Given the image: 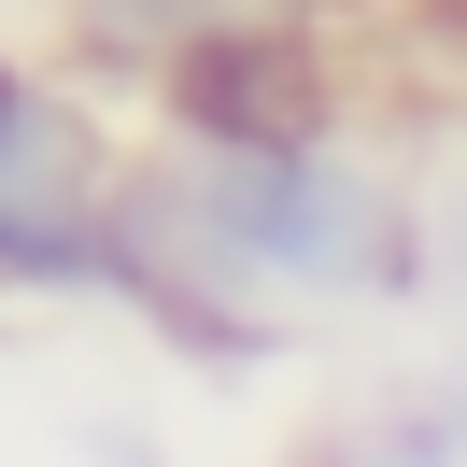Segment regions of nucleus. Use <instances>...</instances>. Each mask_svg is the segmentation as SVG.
Here are the masks:
<instances>
[{"instance_id":"obj_1","label":"nucleus","mask_w":467,"mask_h":467,"mask_svg":"<svg viewBox=\"0 0 467 467\" xmlns=\"http://www.w3.org/2000/svg\"><path fill=\"white\" fill-rule=\"evenodd\" d=\"M156 213L241 312H269V297H410L425 284V213L382 171H354L340 142H269V156H184L171 142Z\"/></svg>"},{"instance_id":"obj_2","label":"nucleus","mask_w":467,"mask_h":467,"mask_svg":"<svg viewBox=\"0 0 467 467\" xmlns=\"http://www.w3.org/2000/svg\"><path fill=\"white\" fill-rule=\"evenodd\" d=\"M128 156L99 142V114L71 86H29L0 114V284L15 297H114L128 241Z\"/></svg>"},{"instance_id":"obj_3","label":"nucleus","mask_w":467,"mask_h":467,"mask_svg":"<svg viewBox=\"0 0 467 467\" xmlns=\"http://www.w3.org/2000/svg\"><path fill=\"white\" fill-rule=\"evenodd\" d=\"M184 156H269V142H340V71L326 29H269V43H199L156 71Z\"/></svg>"},{"instance_id":"obj_4","label":"nucleus","mask_w":467,"mask_h":467,"mask_svg":"<svg viewBox=\"0 0 467 467\" xmlns=\"http://www.w3.org/2000/svg\"><path fill=\"white\" fill-rule=\"evenodd\" d=\"M340 0H71V29H86V57H199V43H269V29H326Z\"/></svg>"},{"instance_id":"obj_5","label":"nucleus","mask_w":467,"mask_h":467,"mask_svg":"<svg viewBox=\"0 0 467 467\" xmlns=\"http://www.w3.org/2000/svg\"><path fill=\"white\" fill-rule=\"evenodd\" d=\"M29 86H43V71H15V57H0V114H15V99H29Z\"/></svg>"},{"instance_id":"obj_6","label":"nucleus","mask_w":467,"mask_h":467,"mask_svg":"<svg viewBox=\"0 0 467 467\" xmlns=\"http://www.w3.org/2000/svg\"><path fill=\"white\" fill-rule=\"evenodd\" d=\"M453 382H467V368H453Z\"/></svg>"}]
</instances>
